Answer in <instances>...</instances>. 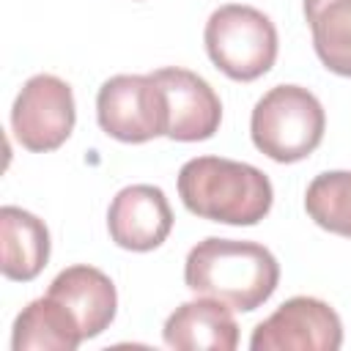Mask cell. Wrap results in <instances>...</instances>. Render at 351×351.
<instances>
[{
	"label": "cell",
	"mask_w": 351,
	"mask_h": 351,
	"mask_svg": "<svg viewBox=\"0 0 351 351\" xmlns=\"http://www.w3.org/2000/svg\"><path fill=\"white\" fill-rule=\"evenodd\" d=\"M184 282L197 296H211L230 310L252 313L277 291L280 263L271 250L258 241L208 236L189 250Z\"/></svg>",
	"instance_id": "obj_1"
},
{
	"label": "cell",
	"mask_w": 351,
	"mask_h": 351,
	"mask_svg": "<svg viewBox=\"0 0 351 351\" xmlns=\"http://www.w3.org/2000/svg\"><path fill=\"white\" fill-rule=\"evenodd\" d=\"M178 195L186 211L222 225H258L274 203V189L263 170L225 156L184 162Z\"/></svg>",
	"instance_id": "obj_2"
},
{
	"label": "cell",
	"mask_w": 351,
	"mask_h": 351,
	"mask_svg": "<svg viewBox=\"0 0 351 351\" xmlns=\"http://www.w3.org/2000/svg\"><path fill=\"white\" fill-rule=\"evenodd\" d=\"M324 129V104L302 85H274L255 101L250 115V137L255 148L280 165L307 159L321 145Z\"/></svg>",
	"instance_id": "obj_3"
},
{
	"label": "cell",
	"mask_w": 351,
	"mask_h": 351,
	"mask_svg": "<svg viewBox=\"0 0 351 351\" xmlns=\"http://www.w3.org/2000/svg\"><path fill=\"white\" fill-rule=\"evenodd\" d=\"M203 44L211 63L236 82L263 77L274 66L280 49L274 22L263 11L244 3H225L211 11Z\"/></svg>",
	"instance_id": "obj_4"
},
{
	"label": "cell",
	"mask_w": 351,
	"mask_h": 351,
	"mask_svg": "<svg viewBox=\"0 0 351 351\" xmlns=\"http://www.w3.org/2000/svg\"><path fill=\"white\" fill-rule=\"evenodd\" d=\"M96 121L121 143H148L167 134V99L151 74H115L96 93Z\"/></svg>",
	"instance_id": "obj_5"
},
{
	"label": "cell",
	"mask_w": 351,
	"mask_h": 351,
	"mask_svg": "<svg viewBox=\"0 0 351 351\" xmlns=\"http://www.w3.org/2000/svg\"><path fill=\"white\" fill-rule=\"evenodd\" d=\"M77 121L71 85L55 74L30 77L14 99L11 107V129L22 148L47 154L60 148Z\"/></svg>",
	"instance_id": "obj_6"
},
{
	"label": "cell",
	"mask_w": 351,
	"mask_h": 351,
	"mask_svg": "<svg viewBox=\"0 0 351 351\" xmlns=\"http://www.w3.org/2000/svg\"><path fill=\"white\" fill-rule=\"evenodd\" d=\"M343 321L335 307L315 296H291L250 337L252 351H337Z\"/></svg>",
	"instance_id": "obj_7"
},
{
	"label": "cell",
	"mask_w": 351,
	"mask_h": 351,
	"mask_svg": "<svg viewBox=\"0 0 351 351\" xmlns=\"http://www.w3.org/2000/svg\"><path fill=\"white\" fill-rule=\"evenodd\" d=\"M167 99V134L178 143H200L217 134L222 123V101L217 90L195 71L165 66L151 71Z\"/></svg>",
	"instance_id": "obj_8"
},
{
	"label": "cell",
	"mask_w": 351,
	"mask_h": 351,
	"mask_svg": "<svg viewBox=\"0 0 351 351\" xmlns=\"http://www.w3.org/2000/svg\"><path fill=\"white\" fill-rule=\"evenodd\" d=\"M110 239L129 252H151L162 247L173 230V208L154 184L123 186L107 208Z\"/></svg>",
	"instance_id": "obj_9"
},
{
	"label": "cell",
	"mask_w": 351,
	"mask_h": 351,
	"mask_svg": "<svg viewBox=\"0 0 351 351\" xmlns=\"http://www.w3.org/2000/svg\"><path fill=\"white\" fill-rule=\"evenodd\" d=\"M47 296L58 299L71 310L77 318L82 337H99L115 318L118 310V291L115 282L96 266L77 263L55 274V280L47 288Z\"/></svg>",
	"instance_id": "obj_10"
},
{
	"label": "cell",
	"mask_w": 351,
	"mask_h": 351,
	"mask_svg": "<svg viewBox=\"0 0 351 351\" xmlns=\"http://www.w3.org/2000/svg\"><path fill=\"white\" fill-rule=\"evenodd\" d=\"M162 337L178 351H233L239 346V324L225 302L200 296L167 315Z\"/></svg>",
	"instance_id": "obj_11"
},
{
	"label": "cell",
	"mask_w": 351,
	"mask_h": 351,
	"mask_svg": "<svg viewBox=\"0 0 351 351\" xmlns=\"http://www.w3.org/2000/svg\"><path fill=\"white\" fill-rule=\"evenodd\" d=\"M0 241H3L0 271L5 280L30 282L44 271L49 261V247H52L44 219H38L36 214L19 206H3Z\"/></svg>",
	"instance_id": "obj_12"
},
{
	"label": "cell",
	"mask_w": 351,
	"mask_h": 351,
	"mask_svg": "<svg viewBox=\"0 0 351 351\" xmlns=\"http://www.w3.org/2000/svg\"><path fill=\"white\" fill-rule=\"evenodd\" d=\"M82 329L71 310L52 296L33 299L14 321V351H74L82 343Z\"/></svg>",
	"instance_id": "obj_13"
},
{
	"label": "cell",
	"mask_w": 351,
	"mask_h": 351,
	"mask_svg": "<svg viewBox=\"0 0 351 351\" xmlns=\"http://www.w3.org/2000/svg\"><path fill=\"white\" fill-rule=\"evenodd\" d=\"M304 19L318 60L337 77H351V0H304Z\"/></svg>",
	"instance_id": "obj_14"
},
{
	"label": "cell",
	"mask_w": 351,
	"mask_h": 351,
	"mask_svg": "<svg viewBox=\"0 0 351 351\" xmlns=\"http://www.w3.org/2000/svg\"><path fill=\"white\" fill-rule=\"evenodd\" d=\"M307 217L337 236L351 239V170H326L304 192Z\"/></svg>",
	"instance_id": "obj_15"
}]
</instances>
